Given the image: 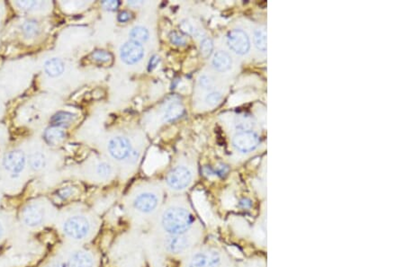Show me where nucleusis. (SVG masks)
Listing matches in <instances>:
<instances>
[{
  "mask_svg": "<svg viewBox=\"0 0 405 267\" xmlns=\"http://www.w3.org/2000/svg\"><path fill=\"white\" fill-rule=\"evenodd\" d=\"M194 222L195 218L191 212L182 206H171L167 208L160 218L161 228L168 236L189 232Z\"/></svg>",
  "mask_w": 405,
  "mask_h": 267,
  "instance_id": "nucleus-1",
  "label": "nucleus"
},
{
  "mask_svg": "<svg viewBox=\"0 0 405 267\" xmlns=\"http://www.w3.org/2000/svg\"><path fill=\"white\" fill-rule=\"evenodd\" d=\"M63 232L74 240H82L89 236L91 224L89 218L83 215H75L68 218L63 224Z\"/></svg>",
  "mask_w": 405,
  "mask_h": 267,
  "instance_id": "nucleus-2",
  "label": "nucleus"
},
{
  "mask_svg": "<svg viewBox=\"0 0 405 267\" xmlns=\"http://www.w3.org/2000/svg\"><path fill=\"white\" fill-rule=\"evenodd\" d=\"M189 232L180 235L167 236L163 243L166 251L172 254L186 253L195 243V236L190 235Z\"/></svg>",
  "mask_w": 405,
  "mask_h": 267,
  "instance_id": "nucleus-3",
  "label": "nucleus"
},
{
  "mask_svg": "<svg viewBox=\"0 0 405 267\" xmlns=\"http://www.w3.org/2000/svg\"><path fill=\"white\" fill-rule=\"evenodd\" d=\"M192 172L186 166H178L169 172L167 176V184L175 191L184 190L190 186L192 182Z\"/></svg>",
  "mask_w": 405,
  "mask_h": 267,
  "instance_id": "nucleus-4",
  "label": "nucleus"
},
{
  "mask_svg": "<svg viewBox=\"0 0 405 267\" xmlns=\"http://www.w3.org/2000/svg\"><path fill=\"white\" fill-rule=\"evenodd\" d=\"M227 44L233 52L239 55H245L250 49V40L243 30L233 29L227 34Z\"/></svg>",
  "mask_w": 405,
  "mask_h": 267,
  "instance_id": "nucleus-5",
  "label": "nucleus"
},
{
  "mask_svg": "<svg viewBox=\"0 0 405 267\" xmlns=\"http://www.w3.org/2000/svg\"><path fill=\"white\" fill-rule=\"evenodd\" d=\"M221 261V256L216 250H203L192 256L187 266L219 267Z\"/></svg>",
  "mask_w": 405,
  "mask_h": 267,
  "instance_id": "nucleus-6",
  "label": "nucleus"
},
{
  "mask_svg": "<svg viewBox=\"0 0 405 267\" xmlns=\"http://www.w3.org/2000/svg\"><path fill=\"white\" fill-rule=\"evenodd\" d=\"M160 204V198L152 192H143L134 198V209L142 214H151L156 210Z\"/></svg>",
  "mask_w": 405,
  "mask_h": 267,
  "instance_id": "nucleus-7",
  "label": "nucleus"
},
{
  "mask_svg": "<svg viewBox=\"0 0 405 267\" xmlns=\"http://www.w3.org/2000/svg\"><path fill=\"white\" fill-rule=\"evenodd\" d=\"M232 143H233V146L236 148L239 152H242V153H248V152H252L258 147L259 138H258V135L252 130H245V132H239L233 137Z\"/></svg>",
  "mask_w": 405,
  "mask_h": 267,
  "instance_id": "nucleus-8",
  "label": "nucleus"
},
{
  "mask_svg": "<svg viewBox=\"0 0 405 267\" xmlns=\"http://www.w3.org/2000/svg\"><path fill=\"white\" fill-rule=\"evenodd\" d=\"M144 55L143 44L133 40L126 42L121 47L120 57L122 60L127 65H134L138 63Z\"/></svg>",
  "mask_w": 405,
  "mask_h": 267,
  "instance_id": "nucleus-9",
  "label": "nucleus"
},
{
  "mask_svg": "<svg viewBox=\"0 0 405 267\" xmlns=\"http://www.w3.org/2000/svg\"><path fill=\"white\" fill-rule=\"evenodd\" d=\"M27 164V156L21 150H13L4 158L3 165L9 173L17 176L22 172Z\"/></svg>",
  "mask_w": 405,
  "mask_h": 267,
  "instance_id": "nucleus-10",
  "label": "nucleus"
},
{
  "mask_svg": "<svg viewBox=\"0 0 405 267\" xmlns=\"http://www.w3.org/2000/svg\"><path fill=\"white\" fill-rule=\"evenodd\" d=\"M108 152L114 158L123 160L127 158L132 152L131 142L125 137H115L108 143Z\"/></svg>",
  "mask_w": 405,
  "mask_h": 267,
  "instance_id": "nucleus-11",
  "label": "nucleus"
},
{
  "mask_svg": "<svg viewBox=\"0 0 405 267\" xmlns=\"http://www.w3.org/2000/svg\"><path fill=\"white\" fill-rule=\"evenodd\" d=\"M44 210L37 205H28L23 212V220L25 223L30 227H36L40 225L44 220Z\"/></svg>",
  "mask_w": 405,
  "mask_h": 267,
  "instance_id": "nucleus-12",
  "label": "nucleus"
},
{
  "mask_svg": "<svg viewBox=\"0 0 405 267\" xmlns=\"http://www.w3.org/2000/svg\"><path fill=\"white\" fill-rule=\"evenodd\" d=\"M92 254L86 251H78L68 260L66 267H93Z\"/></svg>",
  "mask_w": 405,
  "mask_h": 267,
  "instance_id": "nucleus-13",
  "label": "nucleus"
},
{
  "mask_svg": "<svg viewBox=\"0 0 405 267\" xmlns=\"http://www.w3.org/2000/svg\"><path fill=\"white\" fill-rule=\"evenodd\" d=\"M212 64L217 72H228L232 68V57L226 52L218 50L214 55Z\"/></svg>",
  "mask_w": 405,
  "mask_h": 267,
  "instance_id": "nucleus-14",
  "label": "nucleus"
},
{
  "mask_svg": "<svg viewBox=\"0 0 405 267\" xmlns=\"http://www.w3.org/2000/svg\"><path fill=\"white\" fill-rule=\"evenodd\" d=\"M77 118H78L77 114L70 112H58L56 114L52 117L51 122L53 126L55 127L67 128L76 122Z\"/></svg>",
  "mask_w": 405,
  "mask_h": 267,
  "instance_id": "nucleus-15",
  "label": "nucleus"
},
{
  "mask_svg": "<svg viewBox=\"0 0 405 267\" xmlns=\"http://www.w3.org/2000/svg\"><path fill=\"white\" fill-rule=\"evenodd\" d=\"M66 138V134L62 128L52 126L45 130V138L50 145H58Z\"/></svg>",
  "mask_w": 405,
  "mask_h": 267,
  "instance_id": "nucleus-16",
  "label": "nucleus"
},
{
  "mask_svg": "<svg viewBox=\"0 0 405 267\" xmlns=\"http://www.w3.org/2000/svg\"><path fill=\"white\" fill-rule=\"evenodd\" d=\"M64 68L63 60L58 58H50L45 64L46 74L52 78L61 76L64 72Z\"/></svg>",
  "mask_w": 405,
  "mask_h": 267,
  "instance_id": "nucleus-17",
  "label": "nucleus"
},
{
  "mask_svg": "<svg viewBox=\"0 0 405 267\" xmlns=\"http://www.w3.org/2000/svg\"><path fill=\"white\" fill-rule=\"evenodd\" d=\"M184 106L181 104L179 102H172L171 104H169L168 108L166 109L164 112V116L163 119L165 122H171L174 120H177L179 117H181L184 114Z\"/></svg>",
  "mask_w": 405,
  "mask_h": 267,
  "instance_id": "nucleus-18",
  "label": "nucleus"
},
{
  "mask_svg": "<svg viewBox=\"0 0 405 267\" xmlns=\"http://www.w3.org/2000/svg\"><path fill=\"white\" fill-rule=\"evenodd\" d=\"M21 30L25 37L34 38L40 32V24L35 19H29L23 24Z\"/></svg>",
  "mask_w": 405,
  "mask_h": 267,
  "instance_id": "nucleus-19",
  "label": "nucleus"
},
{
  "mask_svg": "<svg viewBox=\"0 0 405 267\" xmlns=\"http://www.w3.org/2000/svg\"><path fill=\"white\" fill-rule=\"evenodd\" d=\"M130 40L143 44L147 42L150 37V32L147 28L143 26H135L130 32Z\"/></svg>",
  "mask_w": 405,
  "mask_h": 267,
  "instance_id": "nucleus-20",
  "label": "nucleus"
},
{
  "mask_svg": "<svg viewBox=\"0 0 405 267\" xmlns=\"http://www.w3.org/2000/svg\"><path fill=\"white\" fill-rule=\"evenodd\" d=\"M29 165L34 171L43 170L46 165V158L45 154L40 152L32 153L29 156Z\"/></svg>",
  "mask_w": 405,
  "mask_h": 267,
  "instance_id": "nucleus-21",
  "label": "nucleus"
},
{
  "mask_svg": "<svg viewBox=\"0 0 405 267\" xmlns=\"http://www.w3.org/2000/svg\"><path fill=\"white\" fill-rule=\"evenodd\" d=\"M254 44L256 48L265 52L267 50V31L264 28H258L254 32Z\"/></svg>",
  "mask_w": 405,
  "mask_h": 267,
  "instance_id": "nucleus-22",
  "label": "nucleus"
},
{
  "mask_svg": "<svg viewBox=\"0 0 405 267\" xmlns=\"http://www.w3.org/2000/svg\"><path fill=\"white\" fill-rule=\"evenodd\" d=\"M253 119L249 116L242 114L239 116L235 120V127L240 132H245V130H251L253 128Z\"/></svg>",
  "mask_w": 405,
  "mask_h": 267,
  "instance_id": "nucleus-23",
  "label": "nucleus"
},
{
  "mask_svg": "<svg viewBox=\"0 0 405 267\" xmlns=\"http://www.w3.org/2000/svg\"><path fill=\"white\" fill-rule=\"evenodd\" d=\"M214 50V44L213 40L208 37L204 38L200 44V52L204 58H209Z\"/></svg>",
  "mask_w": 405,
  "mask_h": 267,
  "instance_id": "nucleus-24",
  "label": "nucleus"
},
{
  "mask_svg": "<svg viewBox=\"0 0 405 267\" xmlns=\"http://www.w3.org/2000/svg\"><path fill=\"white\" fill-rule=\"evenodd\" d=\"M19 8L23 9V10H36L37 8H40L41 6L44 4L43 2L41 1H18L16 3Z\"/></svg>",
  "mask_w": 405,
  "mask_h": 267,
  "instance_id": "nucleus-25",
  "label": "nucleus"
},
{
  "mask_svg": "<svg viewBox=\"0 0 405 267\" xmlns=\"http://www.w3.org/2000/svg\"><path fill=\"white\" fill-rule=\"evenodd\" d=\"M95 62L99 63H107L111 62L112 55L106 50H96L91 54Z\"/></svg>",
  "mask_w": 405,
  "mask_h": 267,
  "instance_id": "nucleus-26",
  "label": "nucleus"
},
{
  "mask_svg": "<svg viewBox=\"0 0 405 267\" xmlns=\"http://www.w3.org/2000/svg\"><path fill=\"white\" fill-rule=\"evenodd\" d=\"M180 29L183 32L189 36H197L199 34V30H197V28L188 21H183L180 24Z\"/></svg>",
  "mask_w": 405,
  "mask_h": 267,
  "instance_id": "nucleus-27",
  "label": "nucleus"
},
{
  "mask_svg": "<svg viewBox=\"0 0 405 267\" xmlns=\"http://www.w3.org/2000/svg\"><path fill=\"white\" fill-rule=\"evenodd\" d=\"M112 172H113L112 166L107 162H102V163L98 164V168H97V173L99 176H101L102 178H108L111 176Z\"/></svg>",
  "mask_w": 405,
  "mask_h": 267,
  "instance_id": "nucleus-28",
  "label": "nucleus"
},
{
  "mask_svg": "<svg viewBox=\"0 0 405 267\" xmlns=\"http://www.w3.org/2000/svg\"><path fill=\"white\" fill-rule=\"evenodd\" d=\"M221 100H222V94L216 91L211 92L205 98V102L210 106H215L216 104H218Z\"/></svg>",
  "mask_w": 405,
  "mask_h": 267,
  "instance_id": "nucleus-29",
  "label": "nucleus"
},
{
  "mask_svg": "<svg viewBox=\"0 0 405 267\" xmlns=\"http://www.w3.org/2000/svg\"><path fill=\"white\" fill-rule=\"evenodd\" d=\"M170 42L176 46H183L187 44V39L184 37L183 34H179L178 32H173L169 36Z\"/></svg>",
  "mask_w": 405,
  "mask_h": 267,
  "instance_id": "nucleus-30",
  "label": "nucleus"
},
{
  "mask_svg": "<svg viewBox=\"0 0 405 267\" xmlns=\"http://www.w3.org/2000/svg\"><path fill=\"white\" fill-rule=\"evenodd\" d=\"M199 85L201 88L204 89H211L214 86V80L212 78V76L207 75V74H204L199 78Z\"/></svg>",
  "mask_w": 405,
  "mask_h": 267,
  "instance_id": "nucleus-31",
  "label": "nucleus"
},
{
  "mask_svg": "<svg viewBox=\"0 0 405 267\" xmlns=\"http://www.w3.org/2000/svg\"><path fill=\"white\" fill-rule=\"evenodd\" d=\"M120 4L119 1H115V0H111V1H103L102 6L104 8L109 10V11H115L116 9L118 8Z\"/></svg>",
  "mask_w": 405,
  "mask_h": 267,
  "instance_id": "nucleus-32",
  "label": "nucleus"
},
{
  "mask_svg": "<svg viewBox=\"0 0 405 267\" xmlns=\"http://www.w3.org/2000/svg\"><path fill=\"white\" fill-rule=\"evenodd\" d=\"M73 194V190L71 187H66V188H62L61 190H59L58 196L60 198H62L63 200H66L69 197H71Z\"/></svg>",
  "mask_w": 405,
  "mask_h": 267,
  "instance_id": "nucleus-33",
  "label": "nucleus"
},
{
  "mask_svg": "<svg viewBox=\"0 0 405 267\" xmlns=\"http://www.w3.org/2000/svg\"><path fill=\"white\" fill-rule=\"evenodd\" d=\"M159 62H160V57L158 55H153L149 62V67H148L149 72L153 70L158 66Z\"/></svg>",
  "mask_w": 405,
  "mask_h": 267,
  "instance_id": "nucleus-34",
  "label": "nucleus"
},
{
  "mask_svg": "<svg viewBox=\"0 0 405 267\" xmlns=\"http://www.w3.org/2000/svg\"><path fill=\"white\" fill-rule=\"evenodd\" d=\"M132 18V14L128 12V11H123L118 14V21L120 22H128L130 19Z\"/></svg>",
  "mask_w": 405,
  "mask_h": 267,
  "instance_id": "nucleus-35",
  "label": "nucleus"
},
{
  "mask_svg": "<svg viewBox=\"0 0 405 267\" xmlns=\"http://www.w3.org/2000/svg\"><path fill=\"white\" fill-rule=\"evenodd\" d=\"M138 158L139 152H136V150H132V152H131V153H130L129 156H128L127 158H129V161H131V162H135V161L138 160Z\"/></svg>",
  "mask_w": 405,
  "mask_h": 267,
  "instance_id": "nucleus-36",
  "label": "nucleus"
},
{
  "mask_svg": "<svg viewBox=\"0 0 405 267\" xmlns=\"http://www.w3.org/2000/svg\"><path fill=\"white\" fill-rule=\"evenodd\" d=\"M128 4L131 6H138V4H143V2L142 1H129Z\"/></svg>",
  "mask_w": 405,
  "mask_h": 267,
  "instance_id": "nucleus-37",
  "label": "nucleus"
},
{
  "mask_svg": "<svg viewBox=\"0 0 405 267\" xmlns=\"http://www.w3.org/2000/svg\"><path fill=\"white\" fill-rule=\"evenodd\" d=\"M3 232H4L3 226H2V224L0 223V238H1V236H2V235H3Z\"/></svg>",
  "mask_w": 405,
  "mask_h": 267,
  "instance_id": "nucleus-38",
  "label": "nucleus"
}]
</instances>
